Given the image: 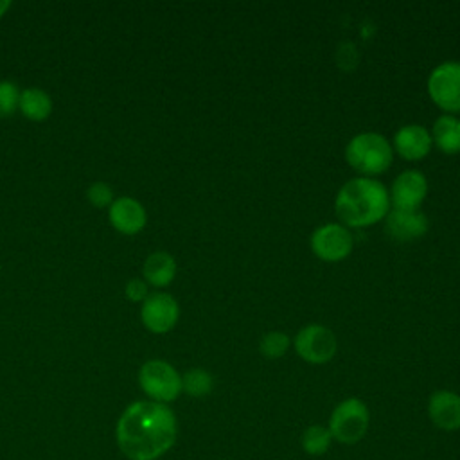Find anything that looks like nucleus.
Instances as JSON below:
<instances>
[{
	"label": "nucleus",
	"mask_w": 460,
	"mask_h": 460,
	"mask_svg": "<svg viewBox=\"0 0 460 460\" xmlns=\"http://www.w3.org/2000/svg\"><path fill=\"white\" fill-rule=\"evenodd\" d=\"M20 102L18 86L13 81H0V117H9Z\"/></svg>",
	"instance_id": "412c9836"
},
{
	"label": "nucleus",
	"mask_w": 460,
	"mask_h": 460,
	"mask_svg": "<svg viewBox=\"0 0 460 460\" xmlns=\"http://www.w3.org/2000/svg\"><path fill=\"white\" fill-rule=\"evenodd\" d=\"M108 216H110L111 226L126 235L138 234L147 221L146 210L140 205V201L129 196H120L113 199V203L110 205Z\"/></svg>",
	"instance_id": "f8f14e48"
},
{
	"label": "nucleus",
	"mask_w": 460,
	"mask_h": 460,
	"mask_svg": "<svg viewBox=\"0 0 460 460\" xmlns=\"http://www.w3.org/2000/svg\"><path fill=\"white\" fill-rule=\"evenodd\" d=\"M11 7L9 0H0V18L5 14V11Z\"/></svg>",
	"instance_id": "b1692460"
},
{
	"label": "nucleus",
	"mask_w": 460,
	"mask_h": 460,
	"mask_svg": "<svg viewBox=\"0 0 460 460\" xmlns=\"http://www.w3.org/2000/svg\"><path fill=\"white\" fill-rule=\"evenodd\" d=\"M368 424L370 411L367 404L358 397H347L334 406L327 428L332 440L345 446H354L367 435Z\"/></svg>",
	"instance_id": "20e7f679"
},
{
	"label": "nucleus",
	"mask_w": 460,
	"mask_h": 460,
	"mask_svg": "<svg viewBox=\"0 0 460 460\" xmlns=\"http://www.w3.org/2000/svg\"><path fill=\"white\" fill-rule=\"evenodd\" d=\"M140 316L144 325L151 332L164 334L176 325L180 316V307L169 293H153V295H147V298L144 300Z\"/></svg>",
	"instance_id": "1a4fd4ad"
},
{
	"label": "nucleus",
	"mask_w": 460,
	"mask_h": 460,
	"mask_svg": "<svg viewBox=\"0 0 460 460\" xmlns=\"http://www.w3.org/2000/svg\"><path fill=\"white\" fill-rule=\"evenodd\" d=\"M18 108L31 120H45L52 111V99L40 88H25L20 92Z\"/></svg>",
	"instance_id": "f3484780"
},
{
	"label": "nucleus",
	"mask_w": 460,
	"mask_h": 460,
	"mask_svg": "<svg viewBox=\"0 0 460 460\" xmlns=\"http://www.w3.org/2000/svg\"><path fill=\"white\" fill-rule=\"evenodd\" d=\"M431 101L446 111H460V63L446 61L435 66L428 77Z\"/></svg>",
	"instance_id": "0eeeda50"
},
{
	"label": "nucleus",
	"mask_w": 460,
	"mask_h": 460,
	"mask_svg": "<svg viewBox=\"0 0 460 460\" xmlns=\"http://www.w3.org/2000/svg\"><path fill=\"white\" fill-rule=\"evenodd\" d=\"M350 232L338 223H327L318 226L311 235V248L314 255L327 262L343 261L352 252Z\"/></svg>",
	"instance_id": "6e6552de"
},
{
	"label": "nucleus",
	"mask_w": 460,
	"mask_h": 460,
	"mask_svg": "<svg viewBox=\"0 0 460 460\" xmlns=\"http://www.w3.org/2000/svg\"><path fill=\"white\" fill-rule=\"evenodd\" d=\"M214 388V377L205 368H190L181 376V392L190 397H205Z\"/></svg>",
	"instance_id": "6ab92c4d"
},
{
	"label": "nucleus",
	"mask_w": 460,
	"mask_h": 460,
	"mask_svg": "<svg viewBox=\"0 0 460 460\" xmlns=\"http://www.w3.org/2000/svg\"><path fill=\"white\" fill-rule=\"evenodd\" d=\"M126 296L133 302H140V300H146L147 298V284L140 279H133L126 284V289H124Z\"/></svg>",
	"instance_id": "5701e85b"
},
{
	"label": "nucleus",
	"mask_w": 460,
	"mask_h": 460,
	"mask_svg": "<svg viewBox=\"0 0 460 460\" xmlns=\"http://www.w3.org/2000/svg\"><path fill=\"white\" fill-rule=\"evenodd\" d=\"M296 354L313 365H323L332 359L338 350V341L329 327L313 323L298 331L295 338Z\"/></svg>",
	"instance_id": "423d86ee"
},
{
	"label": "nucleus",
	"mask_w": 460,
	"mask_h": 460,
	"mask_svg": "<svg viewBox=\"0 0 460 460\" xmlns=\"http://www.w3.org/2000/svg\"><path fill=\"white\" fill-rule=\"evenodd\" d=\"M431 135L420 124H406L394 135V147L404 160H420L431 149Z\"/></svg>",
	"instance_id": "4468645a"
},
{
	"label": "nucleus",
	"mask_w": 460,
	"mask_h": 460,
	"mask_svg": "<svg viewBox=\"0 0 460 460\" xmlns=\"http://www.w3.org/2000/svg\"><path fill=\"white\" fill-rule=\"evenodd\" d=\"M428 417L442 431L460 429V395L451 390H437L428 399Z\"/></svg>",
	"instance_id": "9b49d317"
},
{
	"label": "nucleus",
	"mask_w": 460,
	"mask_h": 460,
	"mask_svg": "<svg viewBox=\"0 0 460 460\" xmlns=\"http://www.w3.org/2000/svg\"><path fill=\"white\" fill-rule=\"evenodd\" d=\"M300 444H302L304 453H307L309 456H322L329 451V447L332 444V435L327 426L311 424L304 429V433L300 437Z\"/></svg>",
	"instance_id": "a211bd4d"
},
{
	"label": "nucleus",
	"mask_w": 460,
	"mask_h": 460,
	"mask_svg": "<svg viewBox=\"0 0 460 460\" xmlns=\"http://www.w3.org/2000/svg\"><path fill=\"white\" fill-rule=\"evenodd\" d=\"M288 349H289V338H288V334H284L280 331H271V332L264 334L259 343L261 354L270 359H277V358L284 356L288 352Z\"/></svg>",
	"instance_id": "aec40b11"
},
{
	"label": "nucleus",
	"mask_w": 460,
	"mask_h": 460,
	"mask_svg": "<svg viewBox=\"0 0 460 460\" xmlns=\"http://www.w3.org/2000/svg\"><path fill=\"white\" fill-rule=\"evenodd\" d=\"M334 208L345 225L354 228L368 226L386 217L390 196L381 181L359 176L340 189Z\"/></svg>",
	"instance_id": "f03ea898"
},
{
	"label": "nucleus",
	"mask_w": 460,
	"mask_h": 460,
	"mask_svg": "<svg viewBox=\"0 0 460 460\" xmlns=\"http://www.w3.org/2000/svg\"><path fill=\"white\" fill-rule=\"evenodd\" d=\"M386 232L397 241H411L428 232V217L419 208H394L386 214Z\"/></svg>",
	"instance_id": "ddd939ff"
},
{
	"label": "nucleus",
	"mask_w": 460,
	"mask_h": 460,
	"mask_svg": "<svg viewBox=\"0 0 460 460\" xmlns=\"http://www.w3.org/2000/svg\"><path fill=\"white\" fill-rule=\"evenodd\" d=\"M431 140L444 153H458L460 151V119L453 115H442L433 122Z\"/></svg>",
	"instance_id": "dca6fc26"
},
{
	"label": "nucleus",
	"mask_w": 460,
	"mask_h": 460,
	"mask_svg": "<svg viewBox=\"0 0 460 460\" xmlns=\"http://www.w3.org/2000/svg\"><path fill=\"white\" fill-rule=\"evenodd\" d=\"M345 158L352 169L368 178L385 172L392 165L394 149L379 133H359L347 144Z\"/></svg>",
	"instance_id": "7ed1b4c3"
},
{
	"label": "nucleus",
	"mask_w": 460,
	"mask_h": 460,
	"mask_svg": "<svg viewBox=\"0 0 460 460\" xmlns=\"http://www.w3.org/2000/svg\"><path fill=\"white\" fill-rule=\"evenodd\" d=\"M88 199L92 201V205L102 208V207H108L113 203V190L108 183L104 181H93L90 187H88Z\"/></svg>",
	"instance_id": "4be33fe9"
},
{
	"label": "nucleus",
	"mask_w": 460,
	"mask_h": 460,
	"mask_svg": "<svg viewBox=\"0 0 460 460\" xmlns=\"http://www.w3.org/2000/svg\"><path fill=\"white\" fill-rule=\"evenodd\" d=\"M138 385L149 401L167 404L181 394V376L162 359H149L138 370Z\"/></svg>",
	"instance_id": "39448f33"
},
{
	"label": "nucleus",
	"mask_w": 460,
	"mask_h": 460,
	"mask_svg": "<svg viewBox=\"0 0 460 460\" xmlns=\"http://www.w3.org/2000/svg\"><path fill=\"white\" fill-rule=\"evenodd\" d=\"M176 275V261L167 252H155L144 262V277L151 286H167Z\"/></svg>",
	"instance_id": "2eb2a0df"
},
{
	"label": "nucleus",
	"mask_w": 460,
	"mask_h": 460,
	"mask_svg": "<svg viewBox=\"0 0 460 460\" xmlns=\"http://www.w3.org/2000/svg\"><path fill=\"white\" fill-rule=\"evenodd\" d=\"M428 192V180L424 178L422 172L411 169V171H402L392 183V192L390 201L394 203V208H419L420 203L424 201Z\"/></svg>",
	"instance_id": "9d476101"
},
{
	"label": "nucleus",
	"mask_w": 460,
	"mask_h": 460,
	"mask_svg": "<svg viewBox=\"0 0 460 460\" xmlns=\"http://www.w3.org/2000/svg\"><path fill=\"white\" fill-rule=\"evenodd\" d=\"M115 437L126 458L158 460L176 442V415L167 404L135 401L119 417Z\"/></svg>",
	"instance_id": "f257e3e1"
}]
</instances>
